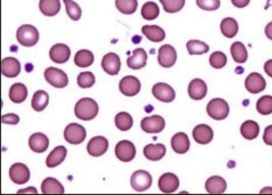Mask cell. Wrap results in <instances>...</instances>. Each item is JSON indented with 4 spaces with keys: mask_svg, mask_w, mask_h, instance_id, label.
I'll list each match as a JSON object with an SVG mask.
<instances>
[{
    "mask_svg": "<svg viewBox=\"0 0 272 195\" xmlns=\"http://www.w3.org/2000/svg\"><path fill=\"white\" fill-rule=\"evenodd\" d=\"M99 111L98 104L91 98L81 99L74 107L75 116L83 121L93 120Z\"/></svg>",
    "mask_w": 272,
    "mask_h": 195,
    "instance_id": "obj_1",
    "label": "cell"
},
{
    "mask_svg": "<svg viewBox=\"0 0 272 195\" xmlns=\"http://www.w3.org/2000/svg\"><path fill=\"white\" fill-rule=\"evenodd\" d=\"M16 40L25 47H32L39 41V32L32 25H23L16 31Z\"/></svg>",
    "mask_w": 272,
    "mask_h": 195,
    "instance_id": "obj_2",
    "label": "cell"
},
{
    "mask_svg": "<svg viewBox=\"0 0 272 195\" xmlns=\"http://www.w3.org/2000/svg\"><path fill=\"white\" fill-rule=\"evenodd\" d=\"M207 113L214 120H223L229 114V106L225 100L216 98L208 103Z\"/></svg>",
    "mask_w": 272,
    "mask_h": 195,
    "instance_id": "obj_3",
    "label": "cell"
},
{
    "mask_svg": "<svg viewBox=\"0 0 272 195\" xmlns=\"http://www.w3.org/2000/svg\"><path fill=\"white\" fill-rule=\"evenodd\" d=\"M44 76L46 81L56 89H64L68 85V75L62 69L55 67H49L45 70Z\"/></svg>",
    "mask_w": 272,
    "mask_h": 195,
    "instance_id": "obj_4",
    "label": "cell"
},
{
    "mask_svg": "<svg viewBox=\"0 0 272 195\" xmlns=\"http://www.w3.org/2000/svg\"><path fill=\"white\" fill-rule=\"evenodd\" d=\"M115 156L120 161L124 163L133 161L136 157V147L134 143L130 140L120 141L115 146Z\"/></svg>",
    "mask_w": 272,
    "mask_h": 195,
    "instance_id": "obj_5",
    "label": "cell"
},
{
    "mask_svg": "<svg viewBox=\"0 0 272 195\" xmlns=\"http://www.w3.org/2000/svg\"><path fill=\"white\" fill-rule=\"evenodd\" d=\"M9 177L13 183L23 185L29 181L31 173L26 165L22 163H15L9 169Z\"/></svg>",
    "mask_w": 272,
    "mask_h": 195,
    "instance_id": "obj_6",
    "label": "cell"
},
{
    "mask_svg": "<svg viewBox=\"0 0 272 195\" xmlns=\"http://www.w3.org/2000/svg\"><path fill=\"white\" fill-rule=\"evenodd\" d=\"M131 185L134 190L143 192L149 189L152 185V176L147 171L139 170L131 177Z\"/></svg>",
    "mask_w": 272,
    "mask_h": 195,
    "instance_id": "obj_7",
    "label": "cell"
},
{
    "mask_svg": "<svg viewBox=\"0 0 272 195\" xmlns=\"http://www.w3.org/2000/svg\"><path fill=\"white\" fill-rule=\"evenodd\" d=\"M87 132L77 123H70L65 129V139L70 144H80L86 138Z\"/></svg>",
    "mask_w": 272,
    "mask_h": 195,
    "instance_id": "obj_8",
    "label": "cell"
},
{
    "mask_svg": "<svg viewBox=\"0 0 272 195\" xmlns=\"http://www.w3.org/2000/svg\"><path fill=\"white\" fill-rule=\"evenodd\" d=\"M152 94L153 96L163 102V103H170L176 98V92L174 90L165 82H158L152 88Z\"/></svg>",
    "mask_w": 272,
    "mask_h": 195,
    "instance_id": "obj_9",
    "label": "cell"
},
{
    "mask_svg": "<svg viewBox=\"0 0 272 195\" xmlns=\"http://www.w3.org/2000/svg\"><path fill=\"white\" fill-rule=\"evenodd\" d=\"M178 59V53L171 45H163L158 52V63L162 67L169 68L176 64Z\"/></svg>",
    "mask_w": 272,
    "mask_h": 195,
    "instance_id": "obj_10",
    "label": "cell"
},
{
    "mask_svg": "<svg viewBox=\"0 0 272 195\" xmlns=\"http://www.w3.org/2000/svg\"><path fill=\"white\" fill-rule=\"evenodd\" d=\"M141 90V82L136 76L128 75L122 78L120 82V91L127 97H134Z\"/></svg>",
    "mask_w": 272,
    "mask_h": 195,
    "instance_id": "obj_11",
    "label": "cell"
},
{
    "mask_svg": "<svg viewBox=\"0 0 272 195\" xmlns=\"http://www.w3.org/2000/svg\"><path fill=\"white\" fill-rule=\"evenodd\" d=\"M165 127L163 117L159 115H152L146 117L141 121V128L147 133H159Z\"/></svg>",
    "mask_w": 272,
    "mask_h": 195,
    "instance_id": "obj_12",
    "label": "cell"
},
{
    "mask_svg": "<svg viewBox=\"0 0 272 195\" xmlns=\"http://www.w3.org/2000/svg\"><path fill=\"white\" fill-rule=\"evenodd\" d=\"M245 85L248 92L252 94H259L265 90L266 80L260 73L252 72L247 76L245 80Z\"/></svg>",
    "mask_w": 272,
    "mask_h": 195,
    "instance_id": "obj_13",
    "label": "cell"
},
{
    "mask_svg": "<svg viewBox=\"0 0 272 195\" xmlns=\"http://www.w3.org/2000/svg\"><path fill=\"white\" fill-rule=\"evenodd\" d=\"M158 186L163 193H173L180 187V179L176 174L165 173L159 178Z\"/></svg>",
    "mask_w": 272,
    "mask_h": 195,
    "instance_id": "obj_14",
    "label": "cell"
},
{
    "mask_svg": "<svg viewBox=\"0 0 272 195\" xmlns=\"http://www.w3.org/2000/svg\"><path fill=\"white\" fill-rule=\"evenodd\" d=\"M108 149V140L103 136L93 137L87 145V150L92 157H100Z\"/></svg>",
    "mask_w": 272,
    "mask_h": 195,
    "instance_id": "obj_15",
    "label": "cell"
},
{
    "mask_svg": "<svg viewBox=\"0 0 272 195\" xmlns=\"http://www.w3.org/2000/svg\"><path fill=\"white\" fill-rule=\"evenodd\" d=\"M101 65L106 73H108L109 75H116L121 70L122 62L118 54L110 52L104 55Z\"/></svg>",
    "mask_w": 272,
    "mask_h": 195,
    "instance_id": "obj_16",
    "label": "cell"
},
{
    "mask_svg": "<svg viewBox=\"0 0 272 195\" xmlns=\"http://www.w3.org/2000/svg\"><path fill=\"white\" fill-rule=\"evenodd\" d=\"M49 56L53 62L57 64H64L70 57V49L66 44H56L50 49Z\"/></svg>",
    "mask_w": 272,
    "mask_h": 195,
    "instance_id": "obj_17",
    "label": "cell"
},
{
    "mask_svg": "<svg viewBox=\"0 0 272 195\" xmlns=\"http://www.w3.org/2000/svg\"><path fill=\"white\" fill-rule=\"evenodd\" d=\"M29 145L31 149L37 154L44 153L49 146V138L41 132L34 133L29 139Z\"/></svg>",
    "mask_w": 272,
    "mask_h": 195,
    "instance_id": "obj_18",
    "label": "cell"
},
{
    "mask_svg": "<svg viewBox=\"0 0 272 195\" xmlns=\"http://www.w3.org/2000/svg\"><path fill=\"white\" fill-rule=\"evenodd\" d=\"M1 71L2 74L6 77L9 78L16 77L21 72V63L14 57H6L2 59Z\"/></svg>",
    "mask_w": 272,
    "mask_h": 195,
    "instance_id": "obj_19",
    "label": "cell"
},
{
    "mask_svg": "<svg viewBox=\"0 0 272 195\" xmlns=\"http://www.w3.org/2000/svg\"><path fill=\"white\" fill-rule=\"evenodd\" d=\"M226 181L220 176H212L205 183V189L211 194H221L226 190Z\"/></svg>",
    "mask_w": 272,
    "mask_h": 195,
    "instance_id": "obj_20",
    "label": "cell"
},
{
    "mask_svg": "<svg viewBox=\"0 0 272 195\" xmlns=\"http://www.w3.org/2000/svg\"><path fill=\"white\" fill-rule=\"evenodd\" d=\"M188 93L193 100H202L207 95V85L204 80L200 78L193 79L188 88Z\"/></svg>",
    "mask_w": 272,
    "mask_h": 195,
    "instance_id": "obj_21",
    "label": "cell"
},
{
    "mask_svg": "<svg viewBox=\"0 0 272 195\" xmlns=\"http://www.w3.org/2000/svg\"><path fill=\"white\" fill-rule=\"evenodd\" d=\"M171 147L172 149L180 155H184L188 153L190 148V139L188 135L184 132H179L173 135L171 138Z\"/></svg>",
    "mask_w": 272,
    "mask_h": 195,
    "instance_id": "obj_22",
    "label": "cell"
},
{
    "mask_svg": "<svg viewBox=\"0 0 272 195\" xmlns=\"http://www.w3.org/2000/svg\"><path fill=\"white\" fill-rule=\"evenodd\" d=\"M166 154V147L162 143L148 144L144 147V156L149 161H160Z\"/></svg>",
    "mask_w": 272,
    "mask_h": 195,
    "instance_id": "obj_23",
    "label": "cell"
},
{
    "mask_svg": "<svg viewBox=\"0 0 272 195\" xmlns=\"http://www.w3.org/2000/svg\"><path fill=\"white\" fill-rule=\"evenodd\" d=\"M193 137L199 144H208L213 139V130L206 124H199L193 130Z\"/></svg>",
    "mask_w": 272,
    "mask_h": 195,
    "instance_id": "obj_24",
    "label": "cell"
},
{
    "mask_svg": "<svg viewBox=\"0 0 272 195\" xmlns=\"http://www.w3.org/2000/svg\"><path fill=\"white\" fill-rule=\"evenodd\" d=\"M67 154H68V150H67V148L64 145L56 146L49 154V156L46 159L47 167L48 168H55L59 165H61L65 161V159L67 157Z\"/></svg>",
    "mask_w": 272,
    "mask_h": 195,
    "instance_id": "obj_25",
    "label": "cell"
},
{
    "mask_svg": "<svg viewBox=\"0 0 272 195\" xmlns=\"http://www.w3.org/2000/svg\"><path fill=\"white\" fill-rule=\"evenodd\" d=\"M41 190L44 194H63L65 188L63 184L52 177L46 178L41 184Z\"/></svg>",
    "mask_w": 272,
    "mask_h": 195,
    "instance_id": "obj_26",
    "label": "cell"
},
{
    "mask_svg": "<svg viewBox=\"0 0 272 195\" xmlns=\"http://www.w3.org/2000/svg\"><path fill=\"white\" fill-rule=\"evenodd\" d=\"M147 57H148L147 52L142 48H138V49L134 50L133 55L128 58L127 63L130 68L138 70V69H141V68L146 66Z\"/></svg>",
    "mask_w": 272,
    "mask_h": 195,
    "instance_id": "obj_27",
    "label": "cell"
},
{
    "mask_svg": "<svg viewBox=\"0 0 272 195\" xmlns=\"http://www.w3.org/2000/svg\"><path fill=\"white\" fill-rule=\"evenodd\" d=\"M142 33L151 42H161L165 39V32L158 26H144Z\"/></svg>",
    "mask_w": 272,
    "mask_h": 195,
    "instance_id": "obj_28",
    "label": "cell"
},
{
    "mask_svg": "<svg viewBox=\"0 0 272 195\" xmlns=\"http://www.w3.org/2000/svg\"><path fill=\"white\" fill-rule=\"evenodd\" d=\"M28 97V90L24 83L17 82L11 85L9 90V99L15 104L23 103Z\"/></svg>",
    "mask_w": 272,
    "mask_h": 195,
    "instance_id": "obj_29",
    "label": "cell"
},
{
    "mask_svg": "<svg viewBox=\"0 0 272 195\" xmlns=\"http://www.w3.org/2000/svg\"><path fill=\"white\" fill-rule=\"evenodd\" d=\"M220 30L224 37L231 39L237 36L239 32V25L238 21L232 17H225L221 20Z\"/></svg>",
    "mask_w": 272,
    "mask_h": 195,
    "instance_id": "obj_30",
    "label": "cell"
},
{
    "mask_svg": "<svg viewBox=\"0 0 272 195\" xmlns=\"http://www.w3.org/2000/svg\"><path fill=\"white\" fill-rule=\"evenodd\" d=\"M40 11L46 16H54L61 10L60 0H40L39 2Z\"/></svg>",
    "mask_w": 272,
    "mask_h": 195,
    "instance_id": "obj_31",
    "label": "cell"
},
{
    "mask_svg": "<svg viewBox=\"0 0 272 195\" xmlns=\"http://www.w3.org/2000/svg\"><path fill=\"white\" fill-rule=\"evenodd\" d=\"M49 103V96L45 91H37L32 98V107L35 111H43Z\"/></svg>",
    "mask_w": 272,
    "mask_h": 195,
    "instance_id": "obj_32",
    "label": "cell"
},
{
    "mask_svg": "<svg viewBox=\"0 0 272 195\" xmlns=\"http://www.w3.org/2000/svg\"><path fill=\"white\" fill-rule=\"evenodd\" d=\"M230 53L237 63H245L248 59V52L245 45L241 42H235L230 47Z\"/></svg>",
    "mask_w": 272,
    "mask_h": 195,
    "instance_id": "obj_33",
    "label": "cell"
},
{
    "mask_svg": "<svg viewBox=\"0 0 272 195\" xmlns=\"http://www.w3.org/2000/svg\"><path fill=\"white\" fill-rule=\"evenodd\" d=\"M259 131H260V127L258 123L253 120H248L244 122L241 126V133L243 137L249 140L255 139L259 135Z\"/></svg>",
    "mask_w": 272,
    "mask_h": 195,
    "instance_id": "obj_34",
    "label": "cell"
},
{
    "mask_svg": "<svg viewBox=\"0 0 272 195\" xmlns=\"http://www.w3.org/2000/svg\"><path fill=\"white\" fill-rule=\"evenodd\" d=\"M94 55L89 50H80L74 56V64L79 67H88L93 64Z\"/></svg>",
    "mask_w": 272,
    "mask_h": 195,
    "instance_id": "obj_35",
    "label": "cell"
},
{
    "mask_svg": "<svg viewBox=\"0 0 272 195\" xmlns=\"http://www.w3.org/2000/svg\"><path fill=\"white\" fill-rule=\"evenodd\" d=\"M159 12L160 11H159L158 5L155 2L149 1L143 5L141 14H142L143 18H145L147 20H153V19L158 17Z\"/></svg>",
    "mask_w": 272,
    "mask_h": 195,
    "instance_id": "obj_36",
    "label": "cell"
},
{
    "mask_svg": "<svg viewBox=\"0 0 272 195\" xmlns=\"http://www.w3.org/2000/svg\"><path fill=\"white\" fill-rule=\"evenodd\" d=\"M114 122H115V126L122 131H128L133 126V118L127 112H121L116 114Z\"/></svg>",
    "mask_w": 272,
    "mask_h": 195,
    "instance_id": "obj_37",
    "label": "cell"
},
{
    "mask_svg": "<svg viewBox=\"0 0 272 195\" xmlns=\"http://www.w3.org/2000/svg\"><path fill=\"white\" fill-rule=\"evenodd\" d=\"M187 49L190 55H202L209 51V46L198 40H191L187 43Z\"/></svg>",
    "mask_w": 272,
    "mask_h": 195,
    "instance_id": "obj_38",
    "label": "cell"
},
{
    "mask_svg": "<svg viewBox=\"0 0 272 195\" xmlns=\"http://www.w3.org/2000/svg\"><path fill=\"white\" fill-rule=\"evenodd\" d=\"M116 8L124 14H133L138 8L137 0H115Z\"/></svg>",
    "mask_w": 272,
    "mask_h": 195,
    "instance_id": "obj_39",
    "label": "cell"
},
{
    "mask_svg": "<svg viewBox=\"0 0 272 195\" xmlns=\"http://www.w3.org/2000/svg\"><path fill=\"white\" fill-rule=\"evenodd\" d=\"M256 108L259 114L269 115L272 113V96L261 97L256 104Z\"/></svg>",
    "mask_w": 272,
    "mask_h": 195,
    "instance_id": "obj_40",
    "label": "cell"
},
{
    "mask_svg": "<svg viewBox=\"0 0 272 195\" xmlns=\"http://www.w3.org/2000/svg\"><path fill=\"white\" fill-rule=\"evenodd\" d=\"M163 5V8L168 13L179 12L185 6L186 0H159Z\"/></svg>",
    "mask_w": 272,
    "mask_h": 195,
    "instance_id": "obj_41",
    "label": "cell"
},
{
    "mask_svg": "<svg viewBox=\"0 0 272 195\" xmlns=\"http://www.w3.org/2000/svg\"><path fill=\"white\" fill-rule=\"evenodd\" d=\"M95 83V75L90 71H85L79 74L77 84L82 89H89Z\"/></svg>",
    "mask_w": 272,
    "mask_h": 195,
    "instance_id": "obj_42",
    "label": "cell"
},
{
    "mask_svg": "<svg viewBox=\"0 0 272 195\" xmlns=\"http://www.w3.org/2000/svg\"><path fill=\"white\" fill-rule=\"evenodd\" d=\"M64 2L67 8L68 16L72 20H79L82 16V9L79 6V4L72 0H64Z\"/></svg>",
    "mask_w": 272,
    "mask_h": 195,
    "instance_id": "obj_43",
    "label": "cell"
},
{
    "mask_svg": "<svg viewBox=\"0 0 272 195\" xmlns=\"http://www.w3.org/2000/svg\"><path fill=\"white\" fill-rule=\"evenodd\" d=\"M209 62L212 67H214L216 69H220V68L224 67L227 63V57L223 52L216 51V52L211 54V56L209 58Z\"/></svg>",
    "mask_w": 272,
    "mask_h": 195,
    "instance_id": "obj_44",
    "label": "cell"
},
{
    "mask_svg": "<svg viewBox=\"0 0 272 195\" xmlns=\"http://www.w3.org/2000/svg\"><path fill=\"white\" fill-rule=\"evenodd\" d=\"M197 5L204 10H216L220 6V0H196Z\"/></svg>",
    "mask_w": 272,
    "mask_h": 195,
    "instance_id": "obj_45",
    "label": "cell"
},
{
    "mask_svg": "<svg viewBox=\"0 0 272 195\" xmlns=\"http://www.w3.org/2000/svg\"><path fill=\"white\" fill-rule=\"evenodd\" d=\"M2 123L4 124H11V125H16L20 122V117L13 113L9 114H4L2 116Z\"/></svg>",
    "mask_w": 272,
    "mask_h": 195,
    "instance_id": "obj_46",
    "label": "cell"
},
{
    "mask_svg": "<svg viewBox=\"0 0 272 195\" xmlns=\"http://www.w3.org/2000/svg\"><path fill=\"white\" fill-rule=\"evenodd\" d=\"M263 141L265 142V144H267V145H271L272 146V125L267 126V127L265 128V130H264Z\"/></svg>",
    "mask_w": 272,
    "mask_h": 195,
    "instance_id": "obj_47",
    "label": "cell"
},
{
    "mask_svg": "<svg viewBox=\"0 0 272 195\" xmlns=\"http://www.w3.org/2000/svg\"><path fill=\"white\" fill-rule=\"evenodd\" d=\"M250 1L251 0H231V3L238 8H244L250 3Z\"/></svg>",
    "mask_w": 272,
    "mask_h": 195,
    "instance_id": "obj_48",
    "label": "cell"
},
{
    "mask_svg": "<svg viewBox=\"0 0 272 195\" xmlns=\"http://www.w3.org/2000/svg\"><path fill=\"white\" fill-rule=\"evenodd\" d=\"M264 70L268 76L272 77V59L266 61V63L264 65Z\"/></svg>",
    "mask_w": 272,
    "mask_h": 195,
    "instance_id": "obj_49",
    "label": "cell"
},
{
    "mask_svg": "<svg viewBox=\"0 0 272 195\" xmlns=\"http://www.w3.org/2000/svg\"><path fill=\"white\" fill-rule=\"evenodd\" d=\"M265 34H266L267 38L272 41V21H270V23L266 26V28H265Z\"/></svg>",
    "mask_w": 272,
    "mask_h": 195,
    "instance_id": "obj_50",
    "label": "cell"
},
{
    "mask_svg": "<svg viewBox=\"0 0 272 195\" xmlns=\"http://www.w3.org/2000/svg\"><path fill=\"white\" fill-rule=\"evenodd\" d=\"M27 192H30V193H37V190H36L34 187H29L28 189L18 190V193H27Z\"/></svg>",
    "mask_w": 272,
    "mask_h": 195,
    "instance_id": "obj_51",
    "label": "cell"
},
{
    "mask_svg": "<svg viewBox=\"0 0 272 195\" xmlns=\"http://www.w3.org/2000/svg\"><path fill=\"white\" fill-rule=\"evenodd\" d=\"M270 6L272 7V0H267V3L265 5V10H267Z\"/></svg>",
    "mask_w": 272,
    "mask_h": 195,
    "instance_id": "obj_52",
    "label": "cell"
}]
</instances>
